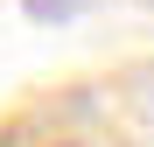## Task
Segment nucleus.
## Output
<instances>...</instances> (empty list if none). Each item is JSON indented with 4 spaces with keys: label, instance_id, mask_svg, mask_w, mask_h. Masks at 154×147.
<instances>
[]
</instances>
